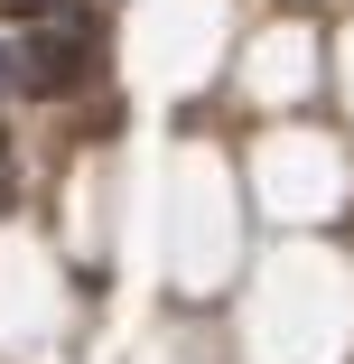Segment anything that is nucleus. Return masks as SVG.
<instances>
[{"instance_id": "f257e3e1", "label": "nucleus", "mask_w": 354, "mask_h": 364, "mask_svg": "<svg viewBox=\"0 0 354 364\" xmlns=\"http://www.w3.org/2000/svg\"><path fill=\"white\" fill-rule=\"evenodd\" d=\"M84 75H94V19H84V10L47 19V28L10 56V85H19V94H75Z\"/></svg>"}, {"instance_id": "f03ea898", "label": "nucleus", "mask_w": 354, "mask_h": 364, "mask_svg": "<svg viewBox=\"0 0 354 364\" xmlns=\"http://www.w3.org/2000/svg\"><path fill=\"white\" fill-rule=\"evenodd\" d=\"M0 10H47V0H0Z\"/></svg>"}, {"instance_id": "7ed1b4c3", "label": "nucleus", "mask_w": 354, "mask_h": 364, "mask_svg": "<svg viewBox=\"0 0 354 364\" xmlns=\"http://www.w3.org/2000/svg\"><path fill=\"white\" fill-rule=\"evenodd\" d=\"M0 94H10V47H0Z\"/></svg>"}]
</instances>
